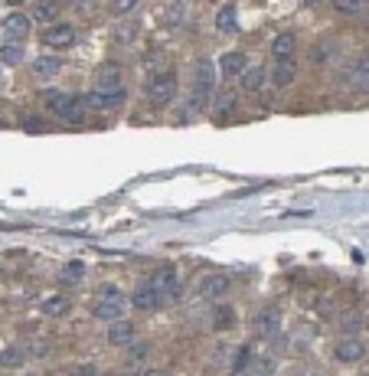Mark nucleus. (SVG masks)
Instances as JSON below:
<instances>
[{
	"label": "nucleus",
	"instance_id": "nucleus-1",
	"mask_svg": "<svg viewBox=\"0 0 369 376\" xmlns=\"http://www.w3.org/2000/svg\"><path fill=\"white\" fill-rule=\"evenodd\" d=\"M92 314L99 317V321H121L124 314V295L118 285H101L95 301H92Z\"/></svg>",
	"mask_w": 369,
	"mask_h": 376
},
{
	"label": "nucleus",
	"instance_id": "nucleus-2",
	"mask_svg": "<svg viewBox=\"0 0 369 376\" xmlns=\"http://www.w3.org/2000/svg\"><path fill=\"white\" fill-rule=\"evenodd\" d=\"M148 99L150 105H157V108H163V105H170L173 99H177V72L173 69H163V72H154L148 79Z\"/></svg>",
	"mask_w": 369,
	"mask_h": 376
},
{
	"label": "nucleus",
	"instance_id": "nucleus-3",
	"mask_svg": "<svg viewBox=\"0 0 369 376\" xmlns=\"http://www.w3.org/2000/svg\"><path fill=\"white\" fill-rule=\"evenodd\" d=\"M190 92L203 101L212 99V92H216V66H212L210 56H199L193 63V88Z\"/></svg>",
	"mask_w": 369,
	"mask_h": 376
},
{
	"label": "nucleus",
	"instance_id": "nucleus-4",
	"mask_svg": "<svg viewBox=\"0 0 369 376\" xmlns=\"http://www.w3.org/2000/svg\"><path fill=\"white\" fill-rule=\"evenodd\" d=\"M43 43L50 46V50H69V46H75V39H79V33H75L72 23H50L46 30H43Z\"/></svg>",
	"mask_w": 369,
	"mask_h": 376
},
{
	"label": "nucleus",
	"instance_id": "nucleus-5",
	"mask_svg": "<svg viewBox=\"0 0 369 376\" xmlns=\"http://www.w3.org/2000/svg\"><path fill=\"white\" fill-rule=\"evenodd\" d=\"M333 357H337L340 364H359V360L366 357V344H363L357 334H343V337L337 340V347H333Z\"/></svg>",
	"mask_w": 369,
	"mask_h": 376
},
{
	"label": "nucleus",
	"instance_id": "nucleus-6",
	"mask_svg": "<svg viewBox=\"0 0 369 376\" xmlns=\"http://www.w3.org/2000/svg\"><path fill=\"white\" fill-rule=\"evenodd\" d=\"M150 285L157 288L160 298H180V278H177V268H173V265L157 268L154 278H150Z\"/></svg>",
	"mask_w": 369,
	"mask_h": 376
},
{
	"label": "nucleus",
	"instance_id": "nucleus-7",
	"mask_svg": "<svg viewBox=\"0 0 369 376\" xmlns=\"http://www.w3.org/2000/svg\"><path fill=\"white\" fill-rule=\"evenodd\" d=\"M124 101V88H114V92H101V88H92L82 95V105L86 108H99V112H108V108H118Z\"/></svg>",
	"mask_w": 369,
	"mask_h": 376
},
{
	"label": "nucleus",
	"instance_id": "nucleus-8",
	"mask_svg": "<svg viewBox=\"0 0 369 376\" xmlns=\"http://www.w3.org/2000/svg\"><path fill=\"white\" fill-rule=\"evenodd\" d=\"M95 88L101 92H114V88H124V72L118 63H101L99 72H95Z\"/></svg>",
	"mask_w": 369,
	"mask_h": 376
},
{
	"label": "nucleus",
	"instance_id": "nucleus-9",
	"mask_svg": "<svg viewBox=\"0 0 369 376\" xmlns=\"http://www.w3.org/2000/svg\"><path fill=\"white\" fill-rule=\"evenodd\" d=\"M131 304H134L137 311H157L160 304H163V298L157 295V288L150 285V278L148 281H141L134 288V298H131Z\"/></svg>",
	"mask_w": 369,
	"mask_h": 376
},
{
	"label": "nucleus",
	"instance_id": "nucleus-10",
	"mask_svg": "<svg viewBox=\"0 0 369 376\" xmlns=\"http://www.w3.org/2000/svg\"><path fill=\"white\" fill-rule=\"evenodd\" d=\"M30 17H23V13H10L7 20H3V37H7V43H23L26 37H30Z\"/></svg>",
	"mask_w": 369,
	"mask_h": 376
},
{
	"label": "nucleus",
	"instance_id": "nucleus-11",
	"mask_svg": "<svg viewBox=\"0 0 369 376\" xmlns=\"http://www.w3.org/2000/svg\"><path fill=\"white\" fill-rule=\"evenodd\" d=\"M295 79H297V63H295V59H275V69H271V86H275V88H291Z\"/></svg>",
	"mask_w": 369,
	"mask_h": 376
},
{
	"label": "nucleus",
	"instance_id": "nucleus-12",
	"mask_svg": "<svg viewBox=\"0 0 369 376\" xmlns=\"http://www.w3.org/2000/svg\"><path fill=\"white\" fill-rule=\"evenodd\" d=\"M246 69H248V56L246 52H239V50L226 52V56L219 59V72L226 75V79H239Z\"/></svg>",
	"mask_w": 369,
	"mask_h": 376
},
{
	"label": "nucleus",
	"instance_id": "nucleus-13",
	"mask_svg": "<svg viewBox=\"0 0 369 376\" xmlns=\"http://www.w3.org/2000/svg\"><path fill=\"white\" fill-rule=\"evenodd\" d=\"M229 288H232V278L222 275V272L206 275L203 281H199V295H203V298H219V295H226Z\"/></svg>",
	"mask_w": 369,
	"mask_h": 376
},
{
	"label": "nucleus",
	"instance_id": "nucleus-14",
	"mask_svg": "<svg viewBox=\"0 0 369 376\" xmlns=\"http://www.w3.org/2000/svg\"><path fill=\"white\" fill-rule=\"evenodd\" d=\"M75 101H79V95H69V92H46V95H43V105H46V112H52L56 118H62V115L69 112Z\"/></svg>",
	"mask_w": 369,
	"mask_h": 376
},
{
	"label": "nucleus",
	"instance_id": "nucleus-15",
	"mask_svg": "<svg viewBox=\"0 0 369 376\" xmlns=\"http://www.w3.org/2000/svg\"><path fill=\"white\" fill-rule=\"evenodd\" d=\"M278 327H281V314H278V308H265V311L255 314V330H259L261 337H275Z\"/></svg>",
	"mask_w": 369,
	"mask_h": 376
},
{
	"label": "nucleus",
	"instance_id": "nucleus-16",
	"mask_svg": "<svg viewBox=\"0 0 369 376\" xmlns=\"http://www.w3.org/2000/svg\"><path fill=\"white\" fill-rule=\"evenodd\" d=\"M134 324L131 321H111L108 324V340L114 344V347H131L134 344Z\"/></svg>",
	"mask_w": 369,
	"mask_h": 376
},
{
	"label": "nucleus",
	"instance_id": "nucleus-17",
	"mask_svg": "<svg viewBox=\"0 0 369 376\" xmlns=\"http://www.w3.org/2000/svg\"><path fill=\"white\" fill-rule=\"evenodd\" d=\"M295 50H297V37L291 30H284V33L271 39V56L275 59H295Z\"/></svg>",
	"mask_w": 369,
	"mask_h": 376
},
{
	"label": "nucleus",
	"instance_id": "nucleus-18",
	"mask_svg": "<svg viewBox=\"0 0 369 376\" xmlns=\"http://www.w3.org/2000/svg\"><path fill=\"white\" fill-rule=\"evenodd\" d=\"M39 311L46 314V317H66V314L72 311V301L66 298V295H46V298L39 301Z\"/></svg>",
	"mask_w": 369,
	"mask_h": 376
},
{
	"label": "nucleus",
	"instance_id": "nucleus-19",
	"mask_svg": "<svg viewBox=\"0 0 369 376\" xmlns=\"http://www.w3.org/2000/svg\"><path fill=\"white\" fill-rule=\"evenodd\" d=\"M350 82L359 88V92H369V52H359L353 66H350Z\"/></svg>",
	"mask_w": 369,
	"mask_h": 376
},
{
	"label": "nucleus",
	"instance_id": "nucleus-20",
	"mask_svg": "<svg viewBox=\"0 0 369 376\" xmlns=\"http://www.w3.org/2000/svg\"><path fill=\"white\" fill-rule=\"evenodd\" d=\"M216 30L219 33H235L239 30V7L235 3H222L216 13Z\"/></svg>",
	"mask_w": 369,
	"mask_h": 376
},
{
	"label": "nucleus",
	"instance_id": "nucleus-21",
	"mask_svg": "<svg viewBox=\"0 0 369 376\" xmlns=\"http://www.w3.org/2000/svg\"><path fill=\"white\" fill-rule=\"evenodd\" d=\"M30 69H33V75H37V79H52V75H59L62 59H59V56H37Z\"/></svg>",
	"mask_w": 369,
	"mask_h": 376
},
{
	"label": "nucleus",
	"instance_id": "nucleus-22",
	"mask_svg": "<svg viewBox=\"0 0 369 376\" xmlns=\"http://www.w3.org/2000/svg\"><path fill=\"white\" fill-rule=\"evenodd\" d=\"M235 108H239V92H219L216 101H212V112L219 115V118H229Z\"/></svg>",
	"mask_w": 369,
	"mask_h": 376
},
{
	"label": "nucleus",
	"instance_id": "nucleus-23",
	"mask_svg": "<svg viewBox=\"0 0 369 376\" xmlns=\"http://www.w3.org/2000/svg\"><path fill=\"white\" fill-rule=\"evenodd\" d=\"M82 278H86V262L72 259V262L62 265V272H59V281H62V285H79Z\"/></svg>",
	"mask_w": 369,
	"mask_h": 376
},
{
	"label": "nucleus",
	"instance_id": "nucleus-24",
	"mask_svg": "<svg viewBox=\"0 0 369 376\" xmlns=\"http://www.w3.org/2000/svg\"><path fill=\"white\" fill-rule=\"evenodd\" d=\"M160 23L167 26V30H173V26L186 23V3H183V0H173L170 7L163 10V20H160Z\"/></svg>",
	"mask_w": 369,
	"mask_h": 376
},
{
	"label": "nucleus",
	"instance_id": "nucleus-25",
	"mask_svg": "<svg viewBox=\"0 0 369 376\" xmlns=\"http://www.w3.org/2000/svg\"><path fill=\"white\" fill-rule=\"evenodd\" d=\"M242 88L246 92H261L265 88V69L261 66H248L246 72H242Z\"/></svg>",
	"mask_w": 369,
	"mask_h": 376
},
{
	"label": "nucleus",
	"instance_id": "nucleus-26",
	"mask_svg": "<svg viewBox=\"0 0 369 376\" xmlns=\"http://www.w3.org/2000/svg\"><path fill=\"white\" fill-rule=\"evenodd\" d=\"M235 324V311L229 304H216L212 308V330H229Z\"/></svg>",
	"mask_w": 369,
	"mask_h": 376
},
{
	"label": "nucleus",
	"instance_id": "nucleus-27",
	"mask_svg": "<svg viewBox=\"0 0 369 376\" xmlns=\"http://www.w3.org/2000/svg\"><path fill=\"white\" fill-rule=\"evenodd\" d=\"M275 366H278L275 357H259V360H252V364H248V370L242 376H271V373H275Z\"/></svg>",
	"mask_w": 369,
	"mask_h": 376
},
{
	"label": "nucleus",
	"instance_id": "nucleus-28",
	"mask_svg": "<svg viewBox=\"0 0 369 376\" xmlns=\"http://www.w3.org/2000/svg\"><path fill=\"white\" fill-rule=\"evenodd\" d=\"M0 63L3 66L23 63V46L20 43H0Z\"/></svg>",
	"mask_w": 369,
	"mask_h": 376
},
{
	"label": "nucleus",
	"instance_id": "nucleus-29",
	"mask_svg": "<svg viewBox=\"0 0 369 376\" xmlns=\"http://www.w3.org/2000/svg\"><path fill=\"white\" fill-rule=\"evenodd\" d=\"M369 7V0H333V10L343 13V17H357Z\"/></svg>",
	"mask_w": 369,
	"mask_h": 376
},
{
	"label": "nucleus",
	"instance_id": "nucleus-30",
	"mask_svg": "<svg viewBox=\"0 0 369 376\" xmlns=\"http://www.w3.org/2000/svg\"><path fill=\"white\" fill-rule=\"evenodd\" d=\"M23 360H26V350H23V347H17V344L0 350V366H20Z\"/></svg>",
	"mask_w": 369,
	"mask_h": 376
},
{
	"label": "nucleus",
	"instance_id": "nucleus-31",
	"mask_svg": "<svg viewBox=\"0 0 369 376\" xmlns=\"http://www.w3.org/2000/svg\"><path fill=\"white\" fill-rule=\"evenodd\" d=\"M252 360H255V347H248V344H246L242 350L235 353V360H232V373H235V376H242V373L248 370V364H252Z\"/></svg>",
	"mask_w": 369,
	"mask_h": 376
},
{
	"label": "nucleus",
	"instance_id": "nucleus-32",
	"mask_svg": "<svg viewBox=\"0 0 369 376\" xmlns=\"http://www.w3.org/2000/svg\"><path fill=\"white\" fill-rule=\"evenodd\" d=\"M33 17H37V20H56V17H59L56 0H39L37 7H33Z\"/></svg>",
	"mask_w": 369,
	"mask_h": 376
},
{
	"label": "nucleus",
	"instance_id": "nucleus-33",
	"mask_svg": "<svg viewBox=\"0 0 369 376\" xmlns=\"http://www.w3.org/2000/svg\"><path fill=\"white\" fill-rule=\"evenodd\" d=\"M59 121H66V125H82V121H86V105H82V95H79V101H75L72 108L62 115Z\"/></svg>",
	"mask_w": 369,
	"mask_h": 376
},
{
	"label": "nucleus",
	"instance_id": "nucleus-34",
	"mask_svg": "<svg viewBox=\"0 0 369 376\" xmlns=\"http://www.w3.org/2000/svg\"><path fill=\"white\" fill-rule=\"evenodd\" d=\"M330 43H320V46H314V50H310V63L314 66H323V63H330V59H327V56H330Z\"/></svg>",
	"mask_w": 369,
	"mask_h": 376
},
{
	"label": "nucleus",
	"instance_id": "nucleus-35",
	"mask_svg": "<svg viewBox=\"0 0 369 376\" xmlns=\"http://www.w3.org/2000/svg\"><path fill=\"white\" fill-rule=\"evenodd\" d=\"M148 353H150V344H131L128 347V364H141Z\"/></svg>",
	"mask_w": 369,
	"mask_h": 376
},
{
	"label": "nucleus",
	"instance_id": "nucleus-36",
	"mask_svg": "<svg viewBox=\"0 0 369 376\" xmlns=\"http://www.w3.org/2000/svg\"><path fill=\"white\" fill-rule=\"evenodd\" d=\"M340 327H343V334H357L359 327H363V317H359V314H343V317H340Z\"/></svg>",
	"mask_w": 369,
	"mask_h": 376
},
{
	"label": "nucleus",
	"instance_id": "nucleus-37",
	"mask_svg": "<svg viewBox=\"0 0 369 376\" xmlns=\"http://www.w3.org/2000/svg\"><path fill=\"white\" fill-rule=\"evenodd\" d=\"M141 3V0H111V13L114 17H124V13H131Z\"/></svg>",
	"mask_w": 369,
	"mask_h": 376
},
{
	"label": "nucleus",
	"instance_id": "nucleus-38",
	"mask_svg": "<svg viewBox=\"0 0 369 376\" xmlns=\"http://www.w3.org/2000/svg\"><path fill=\"white\" fill-rule=\"evenodd\" d=\"M75 376H101V373H99V366L86 364V366H79V370H75Z\"/></svg>",
	"mask_w": 369,
	"mask_h": 376
},
{
	"label": "nucleus",
	"instance_id": "nucleus-39",
	"mask_svg": "<svg viewBox=\"0 0 369 376\" xmlns=\"http://www.w3.org/2000/svg\"><path fill=\"white\" fill-rule=\"evenodd\" d=\"M23 128H26V131H43V121L33 118V121H23Z\"/></svg>",
	"mask_w": 369,
	"mask_h": 376
},
{
	"label": "nucleus",
	"instance_id": "nucleus-40",
	"mask_svg": "<svg viewBox=\"0 0 369 376\" xmlns=\"http://www.w3.org/2000/svg\"><path fill=\"white\" fill-rule=\"evenodd\" d=\"M141 376H173V373H167V370H148V373H141Z\"/></svg>",
	"mask_w": 369,
	"mask_h": 376
},
{
	"label": "nucleus",
	"instance_id": "nucleus-41",
	"mask_svg": "<svg viewBox=\"0 0 369 376\" xmlns=\"http://www.w3.org/2000/svg\"><path fill=\"white\" fill-rule=\"evenodd\" d=\"M7 7H20V3H26V0H3Z\"/></svg>",
	"mask_w": 369,
	"mask_h": 376
},
{
	"label": "nucleus",
	"instance_id": "nucleus-42",
	"mask_svg": "<svg viewBox=\"0 0 369 376\" xmlns=\"http://www.w3.org/2000/svg\"><path fill=\"white\" fill-rule=\"evenodd\" d=\"M304 3H308V7H317V3H323V0H304Z\"/></svg>",
	"mask_w": 369,
	"mask_h": 376
}]
</instances>
